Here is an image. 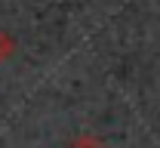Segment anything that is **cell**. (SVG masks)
<instances>
[{"instance_id": "obj_2", "label": "cell", "mask_w": 160, "mask_h": 148, "mask_svg": "<svg viewBox=\"0 0 160 148\" xmlns=\"http://www.w3.org/2000/svg\"><path fill=\"white\" fill-rule=\"evenodd\" d=\"M68 148H108V145L99 142V139H92V136H83V139H74Z\"/></svg>"}, {"instance_id": "obj_1", "label": "cell", "mask_w": 160, "mask_h": 148, "mask_svg": "<svg viewBox=\"0 0 160 148\" xmlns=\"http://www.w3.org/2000/svg\"><path fill=\"white\" fill-rule=\"evenodd\" d=\"M12 53H16V37H12L9 31H3V28H0V62L12 59Z\"/></svg>"}]
</instances>
